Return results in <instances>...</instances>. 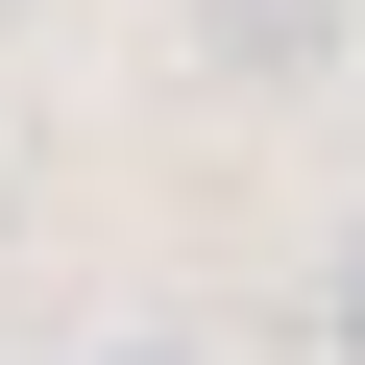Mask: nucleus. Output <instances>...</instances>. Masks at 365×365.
<instances>
[{
  "instance_id": "obj_1",
  "label": "nucleus",
  "mask_w": 365,
  "mask_h": 365,
  "mask_svg": "<svg viewBox=\"0 0 365 365\" xmlns=\"http://www.w3.org/2000/svg\"><path fill=\"white\" fill-rule=\"evenodd\" d=\"M220 49H317V0H220Z\"/></svg>"
},
{
  "instance_id": "obj_2",
  "label": "nucleus",
  "mask_w": 365,
  "mask_h": 365,
  "mask_svg": "<svg viewBox=\"0 0 365 365\" xmlns=\"http://www.w3.org/2000/svg\"><path fill=\"white\" fill-rule=\"evenodd\" d=\"M341 341H365V268H341Z\"/></svg>"
}]
</instances>
